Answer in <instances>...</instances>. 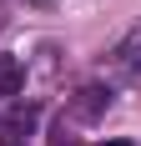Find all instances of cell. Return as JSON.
I'll return each mask as SVG.
<instances>
[{
    "label": "cell",
    "mask_w": 141,
    "mask_h": 146,
    "mask_svg": "<svg viewBox=\"0 0 141 146\" xmlns=\"http://www.w3.org/2000/svg\"><path fill=\"white\" fill-rule=\"evenodd\" d=\"M106 76H111V81H121V86L141 81V20L111 45V50H106Z\"/></svg>",
    "instance_id": "cell-1"
},
{
    "label": "cell",
    "mask_w": 141,
    "mask_h": 146,
    "mask_svg": "<svg viewBox=\"0 0 141 146\" xmlns=\"http://www.w3.org/2000/svg\"><path fill=\"white\" fill-rule=\"evenodd\" d=\"M111 101H116V91L111 86H96V81H91V86H81L76 91V96H70V121H81V126H91V121H101L106 116V111H111Z\"/></svg>",
    "instance_id": "cell-2"
},
{
    "label": "cell",
    "mask_w": 141,
    "mask_h": 146,
    "mask_svg": "<svg viewBox=\"0 0 141 146\" xmlns=\"http://www.w3.org/2000/svg\"><path fill=\"white\" fill-rule=\"evenodd\" d=\"M20 86H25V66H20L15 56H5V50H0V101H10Z\"/></svg>",
    "instance_id": "cell-3"
},
{
    "label": "cell",
    "mask_w": 141,
    "mask_h": 146,
    "mask_svg": "<svg viewBox=\"0 0 141 146\" xmlns=\"http://www.w3.org/2000/svg\"><path fill=\"white\" fill-rule=\"evenodd\" d=\"M15 5H25V10H61V5H70V0H15Z\"/></svg>",
    "instance_id": "cell-4"
},
{
    "label": "cell",
    "mask_w": 141,
    "mask_h": 146,
    "mask_svg": "<svg viewBox=\"0 0 141 146\" xmlns=\"http://www.w3.org/2000/svg\"><path fill=\"white\" fill-rule=\"evenodd\" d=\"M0 146H25V136H20V131L10 126V131H0Z\"/></svg>",
    "instance_id": "cell-5"
}]
</instances>
